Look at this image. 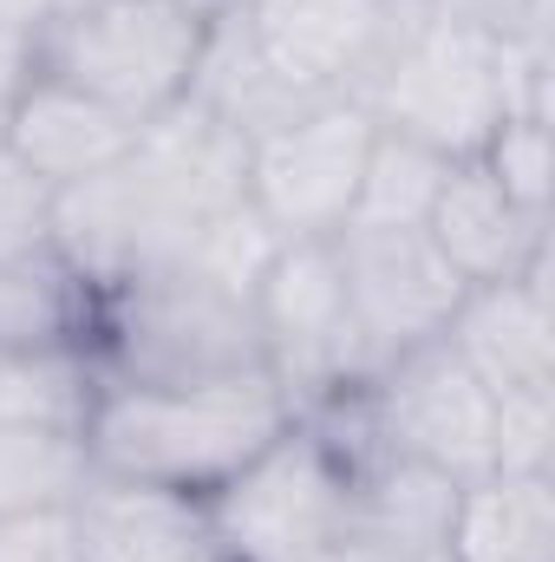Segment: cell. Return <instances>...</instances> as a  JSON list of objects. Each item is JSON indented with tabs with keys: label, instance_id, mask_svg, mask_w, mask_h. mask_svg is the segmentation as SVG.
Returning <instances> with one entry per match:
<instances>
[{
	"label": "cell",
	"instance_id": "obj_1",
	"mask_svg": "<svg viewBox=\"0 0 555 562\" xmlns=\"http://www.w3.org/2000/svg\"><path fill=\"white\" fill-rule=\"evenodd\" d=\"M242 203H249V138L229 132L196 99H183L177 112L150 119L112 170H99L79 190H59L53 249L92 288H112L125 276L183 262Z\"/></svg>",
	"mask_w": 555,
	"mask_h": 562
},
{
	"label": "cell",
	"instance_id": "obj_2",
	"mask_svg": "<svg viewBox=\"0 0 555 562\" xmlns=\"http://www.w3.org/2000/svg\"><path fill=\"white\" fill-rule=\"evenodd\" d=\"M275 236L242 203L183 262L99 288L92 367L112 380H223L269 373L256 334V276Z\"/></svg>",
	"mask_w": 555,
	"mask_h": 562
},
{
	"label": "cell",
	"instance_id": "obj_3",
	"mask_svg": "<svg viewBox=\"0 0 555 562\" xmlns=\"http://www.w3.org/2000/svg\"><path fill=\"white\" fill-rule=\"evenodd\" d=\"M301 419L269 373H223V380H112L99 373L92 406L79 425L86 471L150 484L177 497H209L229 484L269 438Z\"/></svg>",
	"mask_w": 555,
	"mask_h": 562
},
{
	"label": "cell",
	"instance_id": "obj_4",
	"mask_svg": "<svg viewBox=\"0 0 555 562\" xmlns=\"http://www.w3.org/2000/svg\"><path fill=\"white\" fill-rule=\"evenodd\" d=\"M360 105L380 132L464 164L497 138L510 112H550V53L503 46L431 0Z\"/></svg>",
	"mask_w": 555,
	"mask_h": 562
},
{
	"label": "cell",
	"instance_id": "obj_5",
	"mask_svg": "<svg viewBox=\"0 0 555 562\" xmlns=\"http://www.w3.org/2000/svg\"><path fill=\"white\" fill-rule=\"evenodd\" d=\"M353 445L327 419H294L229 484L203 497V524L223 562H314L347 537Z\"/></svg>",
	"mask_w": 555,
	"mask_h": 562
},
{
	"label": "cell",
	"instance_id": "obj_6",
	"mask_svg": "<svg viewBox=\"0 0 555 562\" xmlns=\"http://www.w3.org/2000/svg\"><path fill=\"white\" fill-rule=\"evenodd\" d=\"M307 419H327L353 451H393L457 484L484 477L497 458V393L444 340L380 360L340 406Z\"/></svg>",
	"mask_w": 555,
	"mask_h": 562
},
{
	"label": "cell",
	"instance_id": "obj_7",
	"mask_svg": "<svg viewBox=\"0 0 555 562\" xmlns=\"http://www.w3.org/2000/svg\"><path fill=\"white\" fill-rule=\"evenodd\" d=\"M203 33L209 20L183 0H79L39 33V66L132 125H150L190 99Z\"/></svg>",
	"mask_w": 555,
	"mask_h": 562
},
{
	"label": "cell",
	"instance_id": "obj_8",
	"mask_svg": "<svg viewBox=\"0 0 555 562\" xmlns=\"http://www.w3.org/2000/svg\"><path fill=\"white\" fill-rule=\"evenodd\" d=\"M256 334H262L269 380L287 393V406L301 419L340 406L373 373L360 327H353V307H347L333 236L269 249V262L256 276Z\"/></svg>",
	"mask_w": 555,
	"mask_h": 562
},
{
	"label": "cell",
	"instance_id": "obj_9",
	"mask_svg": "<svg viewBox=\"0 0 555 562\" xmlns=\"http://www.w3.org/2000/svg\"><path fill=\"white\" fill-rule=\"evenodd\" d=\"M373 138H380V125L360 99L301 105L275 132L249 138V210L269 223L275 243L340 236L360 203Z\"/></svg>",
	"mask_w": 555,
	"mask_h": 562
},
{
	"label": "cell",
	"instance_id": "obj_10",
	"mask_svg": "<svg viewBox=\"0 0 555 562\" xmlns=\"http://www.w3.org/2000/svg\"><path fill=\"white\" fill-rule=\"evenodd\" d=\"M431 0H242V26L301 105L366 99Z\"/></svg>",
	"mask_w": 555,
	"mask_h": 562
},
{
	"label": "cell",
	"instance_id": "obj_11",
	"mask_svg": "<svg viewBox=\"0 0 555 562\" xmlns=\"http://www.w3.org/2000/svg\"><path fill=\"white\" fill-rule=\"evenodd\" d=\"M333 256H340L347 307H353V327H360V347L373 367L406 347L444 340V327L471 288L438 256V243L424 229H340Z\"/></svg>",
	"mask_w": 555,
	"mask_h": 562
},
{
	"label": "cell",
	"instance_id": "obj_12",
	"mask_svg": "<svg viewBox=\"0 0 555 562\" xmlns=\"http://www.w3.org/2000/svg\"><path fill=\"white\" fill-rule=\"evenodd\" d=\"M444 347L490 386V393H523L555 386V301L550 262L517 281H477L464 288Z\"/></svg>",
	"mask_w": 555,
	"mask_h": 562
},
{
	"label": "cell",
	"instance_id": "obj_13",
	"mask_svg": "<svg viewBox=\"0 0 555 562\" xmlns=\"http://www.w3.org/2000/svg\"><path fill=\"white\" fill-rule=\"evenodd\" d=\"M138 132L144 125H132L125 112L99 105L92 92H79V86H66L59 72L39 66V72L26 79V92L13 99L0 144H7L46 190H79V183H92L99 170H112V164L138 144Z\"/></svg>",
	"mask_w": 555,
	"mask_h": 562
},
{
	"label": "cell",
	"instance_id": "obj_14",
	"mask_svg": "<svg viewBox=\"0 0 555 562\" xmlns=\"http://www.w3.org/2000/svg\"><path fill=\"white\" fill-rule=\"evenodd\" d=\"M424 236L471 288L477 281H517L550 262V216L523 210L477 157L451 164V177L424 216Z\"/></svg>",
	"mask_w": 555,
	"mask_h": 562
},
{
	"label": "cell",
	"instance_id": "obj_15",
	"mask_svg": "<svg viewBox=\"0 0 555 562\" xmlns=\"http://www.w3.org/2000/svg\"><path fill=\"white\" fill-rule=\"evenodd\" d=\"M451 510H457V477L393 451H360L340 543H353L373 562H444Z\"/></svg>",
	"mask_w": 555,
	"mask_h": 562
},
{
	"label": "cell",
	"instance_id": "obj_16",
	"mask_svg": "<svg viewBox=\"0 0 555 562\" xmlns=\"http://www.w3.org/2000/svg\"><path fill=\"white\" fill-rule=\"evenodd\" d=\"M79 524V562H223L209 543L203 504L150 484L118 477H86L72 497Z\"/></svg>",
	"mask_w": 555,
	"mask_h": 562
},
{
	"label": "cell",
	"instance_id": "obj_17",
	"mask_svg": "<svg viewBox=\"0 0 555 562\" xmlns=\"http://www.w3.org/2000/svg\"><path fill=\"white\" fill-rule=\"evenodd\" d=\"M444 562H555V471H484L457 484Z\"/></svg>",
	"mask_w": 555,
	"mask_h": 562
},
{
	"label": "cell",
	"instance_id": "obj_18",
	"mask_svg": "<svg viewBox=\"0 0 555 562\" xmlns=\"http://www.w3.org/2000/svg\"><path fill=\"white\" fill-rule=\"evenodd\" d=\"M99 288L59 249L0 262V353H92Z\"/></svg>",
	"mask_w": 555,
	"mask_h": 562
},
{
	"label": "cell",
	"instance_id": "obj_19",
	"mask_svg": "<svg viewBox=\"0 0 555 562\" xmlns=\"http://www.w3.org/2000/svg\"><path fill=\"white\" fill-rule=\"evenodd\" d=\"M444 177H451V157L399 138V132H380L366 150V177H360V203L347 229H424Z\"/></svg>",
	"mask_w": 555,
	"mask_h": 562
},
{
	"label": "cell",
	"instance_id": "obj_20",
	"mask_svg": "<svg viewBox=\"0 0 555 562\" xmlns=\"http://www.w3.org/2000/svg\"><path fill=\"white\" fill-rule=\"evenodd\" d=\"M92 353H0V425L79 431L92 406Z\"/></svg>",
	"mask_w": 555,
	"mask_h": 562
},
{
	"label": "cell",
	"instance_id": "obj_21",
	"mask_svg": "<svg viewBox=\"0 0 555 562\" xmlns=\"http://www.w3.org/2000/svg\"><path fill=\"white\" fill-rule=\"evenodd\" d=\"M86 445L79 431H33V425H0V517L20 510H53L86 491Z\"/></svg>",
	"mask_w": 555,
	"mask_h": 562
},
{
	"label": "cell",
	"instance_id": "obj_22",
	"mask_svg": "<svg viewBox=\"0 0 555 562\" xmlns=\"http://www.w3.org/2000/svg\"><path fill=\"white\" fill-rule=\"evenodd\" d=\"M477 164L536 216H550V190H555V144H550V112H510L497 125V138L477 150Z\"/></svg>",
	"mask_w": 555,
	"mask_h": 562
},
{
	"label": "cell",
	"instance_id": "obj_23",
	"mask_svg": "<svg viewBox=\"0 0 555 562\" xmlns=\"http://www.w3.org/2000/svg\"><path fill=\"white\" fill-rule=\"evenodd\" d=\"M53 210L59 190H46L7 144H0V262H26L53 249Z\"/></svg>",
	"mask_w": 555,
	"mask_h": 562
},
{
	"label": "cell",
	"instance_id": "obj_24",
	"mask_svg": "<svg viewBox=\"0 0 555 562\" xmlns=\"http://www.w3.org/2000/svg\"><path fill=\"white\" fill-rule=\"evenodd\" d=\"M490 471H555V386L497 393V458Z\"/></svg>",
	"mask_w": 555,
	"mask_h": 562
},
{
	"label": "cell",
	"instance_id": "obj_25",
	"mask_svg": "<svg viewBox=\"0 0 555 562\" xmlns=\"http://www.w3.org/2000/svg\"><path fill=\"white\" fill-rule=\"evenodd\" d=\"M0 562H79V524H72V504L0 517Z\"/></svg>",
	"mask_w": 555,
	"mask_h": 562
},
{
	"label": "cell",
	"instance_id": "obj_26",
	"mask_svg": "<svg viewBox=\"0 0 555 562\" xmlns=\"http://www.w3.org/2000/svg\"><path fill=\"white\" fill-rule=\"evenodd\" d=\"M444 13L484 26L490 40L503 46H523V53H550V20H555V0H438Z\"/></svg>",
	"mask_w": 555,
	"mask_h": 562
},
{
	"label": "cell",
	"instance_id": "obj_27",
	"mask_svg": "<svg viewBox=\"0 0 555 562\" xmlns=\"http://www.w3.org/2000/svg\"><path fill=\"white\" fill-rule=\"evenodd\" d=\"M33 72H39V40L0 33V132H7V112H13V99L26 92Z\"/></svg>",
	"mask_w": 555,
	"mask_h": 562
},
{
	"label": "cell",
	"instance_id": "obj_28",
	"mask_svg": "<svg viewBox=\"0 0 555 562\" xmlns=\"http://www.w3.org/2000/svg\"><path fill=\"white\" fill-rule=\"evenodd\" d=\"M59 0H0V33H20V40H39L53 26Z\"/></svg>",
	"mask_w": 555,
	"mask_h": 562
},
{
	"label": "cell",
	"instance_id": "obj_29",
	"mask_svg": "<svg viewBox=\"0 0 555 562\" xmlns=\"http://www.w3.org/2000/svg\"><path fill=\"white\" fill-rule=\"evenodd\" d=\"M183 7H190V13H203V20H223V13H236L242 0H183Z\"/></svg>",
	"mask_w": 555,
	"mask_h": 562
},
{
	"label": "cell",
	"instance_id": "obj_30",
	"mask_svg": "<svg viewBox=\"0 0 555 562\" xmlns=\"http://www.w3.org/2000/svg\"><path fill=\"white\" fill-rule=\"evenodd\" d=\"M314 562H373V557H360L353 543H333V550H320V557H314Z\"/></svg>",
	"mask_w": 555,
	"mask_h": 562
}]
</instances>
